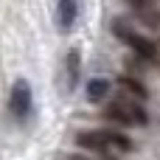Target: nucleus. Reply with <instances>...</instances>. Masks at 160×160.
<instances>
[{
    "mask_svg": "<svg viewBox=\"0 0 160 160\" xmlns=\"http://www.w3.org/2000/svg\"><path fill=\"white\" fill-rule=\"evenodd\" d=\"M76 14H79V6H76V0H59V6H56V20H59V28H70L73 22H76Z\"/></svg>",
    "mask_w": 160,
    "mask_h": 160,
    "instance_id": "5",
    "label": "nucleus"
},
{
    "mask_svg": "<svg viewBox=\"0 0 160 160\" xmlns=\"http://www.w3.org/2000/svg\"><path fill=\"white\" fill-rule=\"evenodd\" d=\"M68 82H70V87L79 82V51L68 53Z\"/></svg>",
    "mask_w": 160,
    "mask_h": 160,
    "instance_id": "7",
    "label": "nucleus"
},
{
    "mask_svg": "<svg viewBox=\"0 0 160 160\" xmlns=\"http://www.w3.org/2000/svg\"><path fill=\"white\" fill-rule=\"evenodd\" d=\"M107 93H110V82H107V79L96 76V79L87 82V98H90V101H104Z\"/></svg>",
    "mask_w": 160,
    "mask_h": 160,
    "instance_id": "6",
    "label": "nucleus"
},
{
    "mask_svg": "<svg viewBox=\"0 0 160 160\" xmlns=\"http://www.w3.org/2000/svg\"><path fill=\"white\" fill-rule=\"evenodd\" d=\"M121 84H124L127 90H132L138 98H143V96H146V90H143V87L138 84V79H132V76H121Z\"/></svg>",
    "mask_w": 160,
    "mask_h": 160,
    "instance_id": "8",
    "label": "nucleus"
},
{
    "mask_svg": "<svg viewBox=\"0 0 160 160\" xmlns=\"http://www.w3.org/2000/svg\"><path fill=\"white\" fill-rule=\"evenodd\" d=\"M127 3H129V6H132L135 11H143V8L149 6V0H127Z\"/></svg>",
    "mask_w": 160,
    "mask_h": 160,
    "instance_id": "9",
    "label": "nucleus"
},
{
    "mask_svg": "<svg viewBox=\"0 0 160 160\" xmlns=\"http://www.w3.org/2000/svg\"><path fill=\"white\" fill-rule=\"evenodd\" d=\"M8 110H11V115L14 118H28V112H31V84L25 82V79H17L14 84H11V96H8Z\"/></svg>",
    "mask_w": 160,
    "mask_h": 160,
    "instance_id": "4",
    "label": "nucleus"
},
{
    "mask_svg": "<svg viewBox=\"0 0 160 160\" xmlns=\"http://www.w3.org/2000/svg\"><path fill=\"white\" fill-rule=\"evenodd\" d=\"M76 146L87 149V152H93L104 160H112L110 152H127V149H132V141L115 129H90V132L76 135Z\"/></svg>",
    "mask_w": 160,
    "mask_h": 160,
    "instance_id": "1",
    "label": "nucleus"
},
{
    "mask_svg": "<svg viewBox=\"0 0 160 160\" xmlns=\"http://www.w3.org/2000/svg\"><path fill=\"white\" fill-rule=\"evenodd\" d=\"M104 115H107L110 121L121 124V127H143V124L149 121L143 104H138V101H132V98H115V101H110L107 110H104Z\"/></svg>",
    "mask_w": 160,
    "mask_h": 160,
    "instance_id": "2",
    "label": "nucleus"
},
{
    "mask_svg": "<svg viewBox=\"0 0 160 160\" xmlns=\"http://www.w3.org/2000/svg\"><path fill=\"white\" fill-rule=\"evenodd\" d=\"M112 34H115L124 45H129L141 59H146V62H158V45H155L149 37H143V34H138L135 28H129L124 20H115V22H112Z\"/></svg>",
    "mask_w": 160,
    "mask_h": 160,
    "instance_id": "3",
    "label": "nucleus"
}]
</instances>
